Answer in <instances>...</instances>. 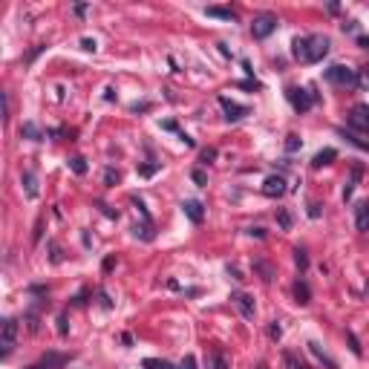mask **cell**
<instances>
[{
    "instance_id": "cell-1",
    "label": "cell",
    "mask_w": 369,
    "mask_h": 369,
    "mask_svg": "<svg viewBox=\"0 0 369 369\" xmlns=\"http://www.w3.org/2000/svg\"><path fill=\"white\" fill-rule=\"evenodd\" d=\"M291 55H294L300 64H320V61L329 55V38H323V35H303V38H294Z\"/></svg>"
},
{
    "instance_id": "cell-2",
    "label": "cell",
    "mask_w": 369,
    "mask_h": 369,
    "mask_svg": "<svg viewBox=\"0 0 369 369\" xmlns=\"http://www.w3.org/2000/svg\"><path fill=\"white\" fill-rule=\"evenodd\" d=\"M326 75V81L335 87H343V90H349V87L358 84V69L346 67V64H332V67L323 72Z\"/></svg>"
},
{
    "instance_id": "cell-3",
    "label": "cell",
    "mask_w": 369,
    "mask_h": 369,
    "mask_svg": "<svg viewBox=\"0 0 369 369\" xmlns=\"http://www.w3.org/2000/svg\"><path fill=\"white\" fill-rule=\"evenodd\" d=\"M285 95H288V101H291L294 113H309V110L315 107V101H318V95H315L312 90H303V87H288Z\"/></svg>"
},
{
    "instance_id": "cell-4",
    "label": "cell",
    "mask_w": 369,
    "mask_h": 369,
    "mask_svg": "<svg viewBox=\"0 0 369 369\" xmlns=\"http://www.w3.org/2000/svg\"><path fill=\"white\" fill-rule=\"evenodd\" d=\"M277 23H280V20H277L274 12H263V15H257L251 20V35L257 38V41H266V38L277 29Z\"/></svg>"
},
{
    "instance_id": "cell-5",
    "label": "cell",
    "mask_w": 369,
    "mask_h": 369,
    "mask_svg": "<svg viewBox=\"0 0 369 369\" xmlns=\"http://www.w3.org/2000/svg\"><path fill=\"white\" fill-rule=\"evenodd\" d=\"M15 340H17V320L15 318H6L3 326H0V355H12L15 349Z\"/></svg>"
},
{
    "instance_id": "cell-6",
    "label": "cell",
    "mask_w": 369,
    "mask_h": 369,
    "mask_svg": "<svg viewBox=\"0 0 369 369\" xmlns=\"http://www.w3.org/2000/svg\"><path fill=\"white\" fill-rule=\"evenodd\" d=\"M349 127L358 133H369V104H355L349 110Z\"/></svg>"
},
{
    "instance_id": "cell-7",
    "label": "cell",
    "mask_w": 369,
    "mask_h": 369,
    "mask_svg": "<svg viewBox=\"0 0 369 369\" xmlns=\"http://www.w3.org/2000/svg\"><path fill=\"white\" fill-rule=\"evenodd\" d=\"M231 303H234L236 309H239V315L245 320L254 318V312H257V306H254V297L248 291H231Z\"/></svg>"
},
{
    "instance_id": "cell-8",
    "label": "cell",
    "mask_w": 369,
    "mask_h": 369,
    "mask_svg": "<svg viewBox=\"0 0 369 369\" xmlns=\"http://www.w3.org/2000/svg\"><path fill=\"white\" fill-rule=\"evenodd\" d=\"M217 101H219V107H222V113H225L228 121H239V118L248 116V107H245V104H236V101L225 98V95H219Z\"/></svg>"
},
{
    "instance_id": "cell-9",
    "label": "cell",
    "mask_w": 369,
    "mask_h": 369,
    "mask_svg": "<svg viewBox=\"0 0 369 369\" xmlns=\"http://www.w3.org/2000/svg\"><path fill=\"white\" fill-rule=\"evenodd\" d=\"M285 190H288V187H285V179H283V176H269V179L263 182V193H266L269 199H280Z\"/></svg>"
},
{
    "instance_id": "cell-10",
    "label": "cell",
    "mask_w": 369,
    "mask_h": 369,
    "mask_svg": "<svg viewBox=\"0 0 369 369\" xmlns=\"http://www.w3.org/2000/svg\"><path fill=\"white\" fill-rule=\"evenodd\" d=\"M182 211H184V217L190 219V222H196V225L205 219V208H202V202H196V199H184Z\"/></svg>"
},
{
    "instance_id": "cell-11",
    "label": "cell",
    "mask_w": 369,
    "mask_h": 369,
    "mask_svg": "<svg viewBox=\"0 0 369 369\" xmlns=\"http://www.w3.org/2000/svg\"><path fill=\"white\" fill-rule=\"evenodd\" d=\"M355 225H358L361 234H367V231H369V202L367 199L355 205Z\"/></svg>"
},
{
    "instance_id": "cell-12",
    "label": "cell",
    "mask_w": 369,
    "mask_h": 369,
    "mask_svg": "<svg viewBox=\"0 0 369 369\" xmlns=\"http://www.w3.org/2000/svg\"><path fill=\"white\" fill-rule=\"evenodd\" d=\"M64 364H69V355L46 352L44 358H41V364H38V367H41V369H58V367H64Z\"/></svg>"
},
{
    "instance_id": "cell-13",
    "label": "cell",
    "mask_w": 369,
    "mask_h": 369,
    "mask_svg": "<svg viewBox=\"0 0 369 369\" xmlns=\"http://www.w3.org/2000/svg\"><path fill=\"white\" fill-rule=\"evenodd\" d=\"M337 159V150L335 147H323L320 153H315V159H312V168L320 170V168H326V165H332Z\"/></svg>"
},
{
    "instance_id": "cell-14",
    "label": "cell",
    "mask_w": 369,
    "mask_h": 369,
    "mask_svg": "<svg viewBox=\"0 0 369 369\" xmlns=\"http://www.w3.org/2000/svg\"><path fill=\"white\" fill-rule=\"evenodd\" d=\"M205 15H208V17H219V20H231V23L236 20V12L231 9V6H208Z\"/></svg>"
},
{
    "instance_id": "cell-15",
    "label": "cell",
    "mask_w": 369,
    "mask_h": 369,
    "mask_svg": "<svg viewBox=\"0 0 369 369\" xmlns=\"http://www.w3.org/2000/svg\"><path fill=\"white\" fill-rule=\"evenodd\" d=\"M294 300L300 303V306H309V303H312V288H309L306 280H297V283H294Z\"/></svg>"
},
{
    "instance_id": "cell-16",
    "label": "cell",
    "mask_w": 369,
    "mask_h": 369,
    "mask_svg": "<svg viewBox=\"0 0 369 369\" xmlns=\"http://www.w3.org/2000/svg\"><path fill=\"white\" fill-rule=\"evenodd\" d=\"M309 349H312V355L318 358L320 364H326V369H337V364H335V361H332L326 352H323V346H320L318 340H309Z\"/></svg>"
},
{
    "instance_id": "cell-17",
    "label": "cell",
    "mask_w": 369,
    "mask_h": 369,
    "mask_svg": "<svg viewBox=\"0 0 369 369\" xmlns=\"http://www.w3.org/2000/svg\"><path fill=\"white\" fill-rule=\"evenodd\" d=\"M23 187H26L29 199H38V176H35L32 170H23Z\"/></svg>"
},
{
    "instance_id": "cell-18",
    "label": "cell",
    "mask_w": 369,
    "mask_h": 369,
    "mask_svg": "<svg viewBox=\"0 0 369 369\" xmlns=\"http://www.w3.org/2000/svg\"><path fill=\"white\" fill-rule=\"evenodd\" d=\"M337 133L343 136L346 141H352V144H355V147H358V150L369 153V141H367V138H361V136H358V133H346V130H337Z\"/></svg>"
},
{
    "instance_id": "cell-19",
    "label": "cell",
    "mask_w": 369,
    "mask_h": 369,
    "mask_svg": "<svg viewBox=\"0 0 369 369\" xmlns=\"http://www.w3.org/2000/svg\"><path fill=\"white\" fill-rule=\"evenodd\" d=\"M141 367L144 369H179V367H173L170 361H159V358H144Z\"/></svg>"
},
{
    "instance_id": "cell-20",
    "label": "cell",
    "mask_w": 369,
    "mask_h": 369,
    "mask_svg": "<svg viewBox=\"0 0 369 369\" xmlns=\"http://www.w3.org/2000/svg\"><path fill=\"white\" fill-rule=\"evenodd\" d=\"M20 136H26V138H32V141H41V138H44V136H41V130L35 127L32 121H26V124L20 127Z\"/></svg>"
},
{
    "instance_id": "cell-21",
    "label": "cell",
    "mask_w": 369,
    "mask_h": 369,
    "mask_svg": "<svg viewBox=\"0 0 369 369\" xmlns=\"http://www.w3.org/2000/svg\"><path fill=\"white\" fill-rule=\"evenodd\" d=\"M358 179H361V168L352 170V179H349V182H346V187H343V202L352 199V190H355V182H358Z\"/></svg>"
},
{
    "instance_id": "cell-22",
    "label": "cell",
    "mask_w": 369,
    "mask_h": 369,
    "mask_svg": "<svg viewBox=\"0 0 369 369\" xmlns=\"http://www.w3.org/2000/svg\"><path fill=\"white\" fill-rule=\"evenodd\" d=\"M69 168H72V173H75V176H84V173H87L84 156H72V159H69Z\"/></svg>"
},
{
    "instance_id": "cell-23",
    "label": "cell",
    "mask_w": 369,
    "mask_h": 369,
    "mask_svg": "<svg viewBox=\"0 0 369 369\" xmlns=\"http://www.w3.org/2000/svg\"><path fill=\"white\" fill-rule=\"evenodd\" d=\"M133 234H136V236H141V239H147V242H150L153 236H156V234H153V222H144V225H136V228H133Z\"/></svg>"
},
{
    "instance_id": "cell-24",
    "label": "cell",
    "mask_w": 369,
    "mask_h": 369,
    "mask_svg": "<svg viewBox=\"0 0 369 369\" xmlns=\"http://www.w3.org/2000/svg\"><path fill=\"white\" fill-rule=\"evenodd\" d=\"M254 269L260 271V274H263V280H266V283H271V280H274V269H271L269 263H263V260H257V263H254Z\"/></svg>"
},
{
    "instance_id": "cell-25",
    "label": "cell",
    "mask_w": 369,
    "mask_h": 369,
    "mask_svg": "<svg viewBox=\"0 0 369 369\" xmlns=\"http://www.w3.org/2000/svg\"><path fill=\"white\" fill-rule=\"evenodd\" d=\"M285 364H288V369H309V364L300 361L294 352H285Z\"/></svg>"
},
{
    "instance_id": "cell-26",
    "label": "cell",
    "mask_w": 369,
    "mask_h": 369,
    "mask_svg": "<svg viewBox=\"0 0 369 369\" xmlns=\"http://www.w3.org/2000/svg\"><path fill=\"white\" fill-rule=\"evenodd\" d=\"M118 182H121V173H118V170H113V168L104 170V184H107V187H113V184H118Z\"/></svg>"
},
{
    "instance_id": "cell-27",
    "label": "cell",
    "mask_w": 369,
    "mask_h": 369,
    "mask_svg": "<svg viewBox=\"0 0 369 369\" xmlns=\"http://www.w3.org/2000/svg\"><path fill=\"white\" fill-rule=\"evenodd\" d=\"M277 225H280L283 231H288V228H291V214H288L285 208H280V211H277Z\"/></svg>"
},
{
    "instance_id": "cell-28",
    "label": "cell",
    "mask_w": 369,
    "mask_h": 369,
    "mask_svg": "<svg viewBox=\"0 0 369 369\" xmlns=\"http://www.w3.org/2000/svg\"><path fill=\"white\" fill-rule=\"evenodd\" d=\"M294 266H297L300 271L309 269V257H306V251H303V248H294Z\"/></svg>"
},
{
    "instance_id": "cell-29",
    "label": "cell",
    "mask_w": 369,
    "mask_h": 369,
    "mask_svg": "<svg viewBox=\"0 0 369 369\" xmlns=\"http://www.w3.org/2000/svg\"><path fill=\"white\" fill-rule=\"evenodd\" d=\"M346 340H349V349H352V355H358V358H361V355H364V349H361V340L355 337V332H349V329H346Z\"/></svg>"
},
{
    "instance_id": "cell-30",
    "label": "cell",
    "mask_w": 369,
    "mask_h": 369,
    "mask_svg": "<svg viewBox=\"0 0 369 369\" xmlns=\"http://www.w3.org/2000/svg\"><path fill=\"white\" fill-rule=\"evenodd\" d=\"M214 159H217V147H202V150H199V162H202V165H211Z\"/></svg>"
},
{
    "instance_id": "cell-31",
    "label": "cell",
    "mask_w": 369,
    "mask_h": 369,
    "mask_svg": "<svg viewBox=\"0 0 369 369\" xmlns=\"http://www.w3.org/2000/svg\"><path fill=\"white\" fill-rule=\"evenodd\" d=\"M190 179L199 184V187H205V184H208V176H205V170H202V168H193V170H190Z\"/></svg>"
},
{
    "instance_id": "cell-32",
    "label": "cell",
    "mask_w": 369,
    "mask_h": 369,
    "mask_svg": "<svg viewBox=\"0 0 369 369\" xmlns=\"http://www.w3.org/2000/svg\"><path fill=\"white\" fill-rule=\"evenodd\" d=\"M358 87H361V90H367V92H369V67L358 69Z\"/></svg>"
},
{
    "instance_id": "cell-33",
    "label": "cell",
    "mask_w": 369,
    "mask_h": 369,
    "mask_svg": "<svg viewBox=\"0 0 369 369\" xmlns=\"http://www.w3.org/2000/svg\"><path fill=\"white\" fill-rule=\"evenodd\" d=\"M285 150L288 153H294V150H300V138L291 133V136H285Z\"/></svg>"
},
{
    "instance_id": "cell-34",
    "label": "cell",
    "mask_w": 369,
    "mask_h": 369,
    "mask_svg": "<svg viewBox=\"0 0 369 369\" xmlns=\"http://www.w3.org/2000/svg\"><path fill=\"white\" fill-rule=\"evenodd\" d=\"M211 369H228L225 355H214V358H211Z\"/></svg>"
},
{
    "instance_id": "cell-35",
    "label": "cell",
    "mask_w": 369,
    "mask_h": 369,
    "mask_svg": "<svg viewBox=\"0 0 369 369\" xmlns=\"http://www.w3.org/2000/svg\"><path fill=\"white\" fill-rule=\"evenodd\" d=\"M269 337H271V340H280V337H283V326H280V323H271V326H269Z\"/></svg>"
},
{
    "instance_id": "cell-36",
    "label": "cell",
    "mask_w": 369,
    "mask_h": 369,
    "mask_svg": "<svg viewBox=\"0 0 369 369\" xmlns=\"http://www.w3.org/2000/svg\"><path fill=\"white\" fill-rule=\"evenodd\" d=\"M159 168H162L159 162H153V165H141V168H138V173H141V176H153Z\"/></svg>"
},
{
    "instance_id": "cell-37",
    "label": "cell",
    "mask_w": 369,
    "mask_h": 369,
    "mask_svg": "<svg viewBox=\"0 0 369 369\" xmlns=\"http://www.w3.org/2000/svg\"><path fill=\"white\" fill-rule=\"evenodd\" d=\"M49 257H52V263H61V260H64V254H61V248H58L55 242H49Z\"/></svg>"
},
{
    "instance_id": "cell-38",
    "label": "cell",
    "mask_w": 369,
    "mask_h": 369,
    "mask_svg": "<svg viewBox=\"0 0 369 369\" xmlns=\"http://www.w3.org/2000/svg\"><path fill=\"white\" fill-rule=\"evenodd\" d=\"M81 49H87V52H95V49H98V44H95L92 38H81Z\"/></svg>"
},
{
    "instance_id": "cell-39",
    "label": "cell",
    "mask_w": 369,
    "mask_h": 369,
    "mask_svg": "<svg viewBox=\"0 0 369 369\" xmlns=\"http://www.w3.org/2000/svg\"><path fill=\"white\" fill-rule=\"evenodd\" d=\"M179 369H196V358H193V355H184V361H182Z\"/></svg>"
},
{
    "instance_id": "cell-40",
    "label": "cell",
    "mask_w": 369,
    "mask_h": 369,
    "mask_svg": "<svg viewBox=\"0 0 369 369\" xmlns=\"http://www.w3.org/2000/svg\"><path fill=\"white\" fill-rule=\"evenodd\" d=\"M309 217H312V219L320 217V202H312V205H309Z\"/></svg>"
},
{
    "instance_id": "cell-41",
    "label": "cell",
    "mask_w": 369,
    "mask_h": 369,
    "mask_svg": "<svg viewBox=\"0 0 369 369\" xmlns=\"http://www.w3.org/2000/svg\"><path fill=\"white\" fill-rule=\"evenodd\" d=\"M239 87H242V90H260V81H239Z\"/></svg>"
},
{
    "instance_id": "cell-42",
    "label": "cell",
    "mask_w": 369,
    "mask_h": 369,
    "mask_svg": "<svg viewBox=\"0 0 369 369\" xmlns=\"http://www.w3.org/2000/svg\"><path fill=\"white\" fill-rule=\"evenodd\" d=\"M58 332H61V335H67V315H61V318H58Z\"/></svg>"
},
{
    "instance_id": "cell-43",
    "label": "cell",
    "mask_w": 369,
    "mask_h": 369,
    "mask_svg": "<svg viewBox=\"0 0 369 369\" xmlns=\"http://www.w3.org/2000/svg\"><path fill=\"white\" fill-rule=\"evenodd\" d=\"M113 266H116V257H107V260H104V271L110 274V271H113Z\"/></svg>"
},
{
    "instance_id": "cell-44",
    "label": "cell",
    "mask_w": 369,
    "mask_h": 369,
    "mask_svg": "<svg viewBox=\"0 0 369 369\" xmlns=\"http://www.w3.org/2000/svg\"><path fill=\"white\" fill-rule=\"evenodd\" d=\"M248 234L257 236V239H263V236H266V231H263V228H248Z\"/></svg>"
},
{
    "instance_id": "cell-45",
    "label": "cell",
    "mask_w": 369,
    "mask_h": 369,
    "mask_svg": "<svg viewBox=\"0 0 369 369\" xmlns=\"http://www.w3.org/2000/svg\"><path fill=\"white\" fill-rule=\"evenodd\" d=\"M228 274H231L234 280H242V274H239V269H236V266H228Z\"/></svg>"
},
{
    "instance_id": "cell-46",
    "label": "cell",
    "mask_w": 369,
    "mask_h": 369,
    "mask_svg": "<svg viewBox=\"0 0 369 369\" xmlns=\"http://www.w3.org/2000/svg\"><path fill=\"white\" fill-rule=\"evenodd\" d=\"M72 12H75V15L81 17V15L87 12V3H75V9H72Z\"/></svg>"
},
{
    "instance_id": "cell-47",
    "label": "cell",
    "mask_w": 369,
    "mask_h": 369,
    "mask_svg": "<svg viewBox=\"0 0 369 369\" xmlns=\"http://www.w3.org/2000/svg\"><path fill=\"white\" fill-rule=\"evenodd\" d=\"M355 29H358V23H355V20H346V23H343V32H355Z\"/></svg>"
},
{
    "instance_id": "cell-48",
    "label": "cell",
    "mask_w": 369,
    "mask_h": 369,
    "mask_svg": "<svg viewBox=\"0 0 369 369\" xmlns=\"http://www.w3.org/2000/svg\"><path fill=\"white\" fill-rule=\"evenodd\" d=\"M358 46H364V49H369V38H367V35H361V38H358Z\"/></svg>"
},
{
    "instance_id": "cell-49",
    "label": "cell",
    "mask_w": 369,
    "mask_h": 369,
    "mask_svg": "<svg viewBox=\"0 0 369 369\" xmlns=\"http://www.w3.org/2000/svg\"><path fill=\"white\" fill-rule=\"evenodd\" d=\"M179 138H182V141H184V144H187V147H193V138H190V136H187V133H179Z\"/></svg>"
},
{
    "instance_id": "cell-50",
    "label": "cell",
    "mask_w": 369,
    "mask_h": 369,
    "mask_svg": "<svg viewBox=\"0 0 369 369\" xmlns=\"http://www.w3.org/2000/svg\"><path fill=\"white\" fill-rule=\"evenodd\" d=\"M162 127H165V130H173V133H179V127H176V124H173V121H165V124H162Z\"/></svg>"
},
{
    "instance_id": "cell-51",
    "label": "cell",
    "mask_w": 369,
    "mask_h": 369,
    "mask_svg": "<svg viewBox=\"0 0 369 369\" xmlns=\"http://www.w3.org/2000/svg\"><path fill=\"white\" fill-rule=\"evenodd\" d=\"M257 369H269V367H266V364H260V367H257Z\"/></svg>"
}]
</instances>
